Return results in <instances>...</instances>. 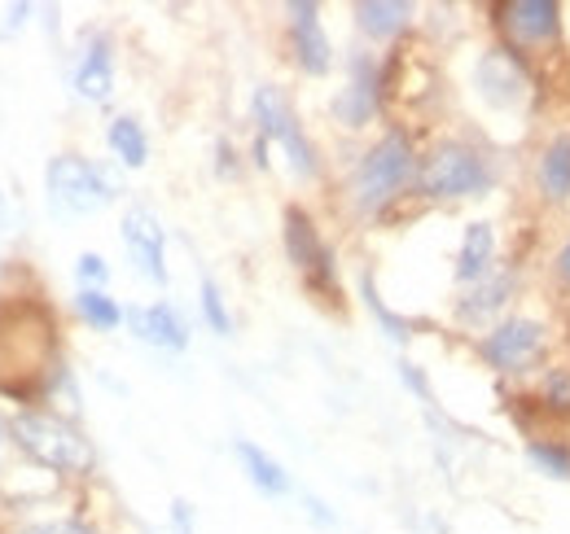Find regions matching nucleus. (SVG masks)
Segmentation results:
<instances>
[{
	"label": "nucleus",
	"mask_w": 570,
	"mask_h": 534,
	"mask_svg": "<svg viewBox=\"0 0 570 534\" xmlns=\"http://www.w3.org/2000/svg\"><path fill=\"white\" fill-rule=\"evenodd\" d=\"M417 180V154H413V140L404 132H386L377 145L364 149V158L352 171V201H356L364 215L391 206L409 185Z\"/></svg>",
	"instance_id": "nucleus-1"
},
{
	"label": "nucleus",
	"mask_w": 570,
	"mask_h": 534,
	"mask_svg": "<svg viewBox=\"0 0 570 534\" xmlns=\"http://www.w3.org/2000/svg\"><path fill=\"white\" fill-rule=\"evenodd\" d=\"M9 438H13L40 468L71 473V477L92 468V447H88V438L75 429L71 421H62L58 412H18V416L9 421Z\"/></svg>",
	"instance_id": "nucleus-2"
},
{
	"label": "nucleus",
	"mask_w": 570,
	"mask_h": 534,
	"mask_svg": "<svg viewBox=\"0 0 570 534\" xmlns=\"http://www.w3.org/2000/svg\"><path fill=\"white\" fill-rule=\"evenodd\" d=\"M497 185L492 158L465 140H443L434 145L422 167H417V189L430 201H456V198H479Z\"/></svg>",
	"instance_id": "nucleus-3"
},
{
	"label": "nucleus",
	"mask_w": 570,
	"mask_h": 534,
	"mask_svg": "<svg viewBox=\"0 0 570 534\" xmlns=\"http://www.w3.org/2000/svg\"><path fill=\"white\" fill-rule=\"evenodd\" d=\"M45 189H49V201L62 210V215H97L115 201V185L110 176L79 158V154H58L49 167H45Z\"/></svg>",
	"instance_id": "nucleus-4"
},
{
	"label": "nucleus",
	"mask_w": 570,
	"mask_h": 534,
	"mask_svg": "<svg viewBox=\"0 0 570 534\" xmlns=\"http://www.w3.org/2000/svg\"><path fill=\"white\" fill-rule=\"evenodd\" d=\"M250 110H255L259 136H264L268 145H282V149H285V158H289V171H294L298 180H312V176L321 171V158H316V145L307 140V132L298 128V119H294L289 101L282 97V88H273V83L255 88V101H250Z\"/></svg>",
	"instance_id": "nucleus-5"
},
{
	"label": "nucleus",
	"mask_w": 570,
	"mask_h": 534,
	"mask_svg": "<svg viewBox=\"0 0 570 534\" xmlns=\"http://www.w3.org/2000/svg\"><path fill=\"white\" fill-rule=\"evenodd\" d=\"M285 255H289V264L303 271V280H307L316 294H325V298L338 294L334 255H330V246L321 241V233H316V224H312V215H307L303 206H289V210H285Z\"/></svg>",
	"instance_id": "nucleus-6"
},
{
	"label": "nucleus",
	"mask_w": 570,
	"mask_h": 534,
	"mask_svg": "<svg viewBox=\"0 0 570 534\" xmlns=\"http://www.w3.org/2000/svg\"><path fill=\"white\" fill-rule=\"evenodd\" d=\"M544 342H549V329H544L540 320H531V316H509V320H500L492 334H483L479 355H483V364L497 368V373H522V368H531V364L540 359Z\"/></svg>",
	"instance_id": "nucleus-7"
},
{
	"label": "nucleus",
	"mask_w": 570,
	"mask_h": 534,
	"mask_svg": "<svg viewBox=\"0 0 570 534\" xmlns=\"http://www.w3.org/2000/svg\"><path fill=\"white\" fill-rule=\"evenodd\" d=\"M474 88H479V97H483L488 106L513 110V106L527 101V92H531V70H527V62H522L509 44H492V49L479 58V67H474Z\"/></svg>",
	"instance_id": "nucleus-8"
},
{
	"label": "nucleus",
	"mask_w": 570,
	"mask_h": 534,
	"mask_svg": "<svg viewBox=\"0 0 570 534\" xmlns=\"http://www.w3.org/2000/svg\"><path fill=\"white\" fill-rule=\"evenodd\" d=\"M124 246L145 280L167 285V233L149 206H128L124 215Z\"/></svg>",
	"instance_id": "nucleus-9"
},
{
	"label": "nucleus",
	"mask_w": 570,
	"mask_h": 534,
	"mask_svg": "<svg viewBox=\"0 0 570 534\" xmlns=\"http://www.w3.org/2000/svg\"><path fill=\"white\" fill-rule=\"evenodd\" d=\"M285 13H289V40H294V62L303 75H330L334 67V44H330V36H325V27H321V9L312 4V0H294V4H285Z\"/></svg>",
	"instance_id": "nucleus-10"
},
{
	"label": "nucleus",
	"mask_w": 570,
	"mask_h": 534,
	"mask_svg": "<svg viewBox=\"0 0 570 534\" xmlns=\"http://www.w3.org/2000/svg\"><path fill=\"white\" fill-rule=\"evenodd\" d=\"M377 101H382L377 62H373V53H356L352 58V75H347V88L334 97V119L343 128H364L377 115Z\"/></svg>",
	"instance_id": "nucleus-11"
},
{
	"label": "nucleus",
	"mask_w": 570,
	"mask_h": 534,
	"mask_svg": "<svg viewBox=\"0 0 570 534\" xmlns=\"http://www.w3.org/2000/svg\"><path fill=\"white\" fill-rule=\"evenodd\" d=\"M128 329L141 337L145 346H158V350H185L189 346V325L171 303L128 307Z\"/></svg>",
	"instance_id": "nucleus-12"
},
{
	"label": "nucleus",
	"mask_w": 570,
	"mask_h": 534,
	"mask_svg": "<svg viewBox=\"0 0 570 534\" xmlns=\"http://www.w3.org/2000/svg\"><path fill=\"white\" fill-rule=\"evenodd\" d=\"M513 289H518V276L492 267L479 285H470V289L461 294V303H456L461 325H483V320H492L497 312H504V303L513 298Z\"/></svg>",
	"instance_id": "nucleus-13"
},
{
	"label": "nucleus",
	"mask_w": 570,
	"mask_h": 534,
	"mask_svg": "<svg viewBox=\"0 0 570 534\" xmlns=\"http://www.w3.org/2000/svg\"><path fill=\"white\" fill-rule=\"evenodd\" d=\"M504 22H509V31H513L522 44H544V40L558 36L562 9H558L553 0H513V4L504 9Z\"/></svg>",
	"instance_id": "nucleus-14"
},
{
	"label": "nucleus",
	"mask_w": 570,
	"mask_h": 534,
	"mask_svg": "<svg viewBox=\"0 0 570 534\" xmlns=\"http://www.w3.org/2000/svg\"><path fill=\"white\" fill-rule=\"evenodd\" d=\"M497 264V228L488 219L479 224H465V237H461V250H456V280L461 285H479Z\"/></svg>",
	"instance_id": "nucleus-15"
},
{
	"label": "nucleus",
	"mask_w": 570,
	"mask_h": 534,
	"mask_svg": "<svg viewBox=\"0 0 570 534\" xmlns=\"http://www.w3.org/2000/svg\"><path fill=\"white\" fill-rule=\"evenodd\" d=\"M75 92L83 101H110L115 92V58H110V44L97 36L83 53H79V67H75Z\"/></svg>",
	"instance_id": "nucleus-16"
},
{
	"label": "nucleus",
	"mask_w": 570,
	"mask_h": 534,
	"mask_svg": "<svg viewBox=\"0 0 570 534\" xmlns=\"http://www.w3.org/2000/svg\"><path fill=\"white\" fill-rule=\"evenodd\" d=\"M237 461H242V468H246V477H250V486L259 491V495H289V473H285V465L277 461V456H268L259 443H250V438H237Z\"/></svg>",
	"instance_id": "nucleus-17"
},
{
	"label": "nucleus",
	"mask_w": 570,
	"mask_h": 534,
	"mask_svg": "<svg viewBox=\"0 0 570 534\" xmlns=\"http://www.w3.org/2000/svg\"><path fill=\"white\" fill-rule=\"evenodd\" d=\"M413 13H417V9H413L409 0H360L356 27L368 40H395L400 31H409Z\"/></svg>",
	"instance_id": "nucleus-18"
},
{
	"label": "nucleus",
	"mask_w": 570,
	"mask_h": 534,
	"mask_svg": "<svg viewBox=\"0 0 570 534\" xmlns=\"http://www.w3.org/2000/svg\"><path fill=\"white\" fill-rule=\"evenodd\" d=\"M535 180H540V194L549 201H570V132H558L540 149Z\"/></svg>",
	"instance_id": "nucleus-19"
},
{
	"label": "nucleus",
	"mask_w": 570,
	"mask_h": 534,
	"mask_svg": "<svg viewBox=\"0 0 570 534\" xmlns=\"http://www.w3.org/2000/svg\"><path fill=\"white\" fill-rule=\"evenodd\" d=\"M106 145L115 149V158L124 162V167H145V158H149V136L145 128L132 119V115H119V119H110V128H106Z\"/></svg>",
	"instance_id": "nucleus-20"
},
{
	"label": "nucleus",
	"mask_w": 570,
	"mask_h": 534,
	"mask_svg": "<svg viewBox=\"0 0 570 534\" xmlns=\"http://www.w3.org/2000/svg\"><path fill=\"white\" fill-rule=\"evenodd\" d=\"M75 312H79L83 325H92L97 334H110V329H119V325L128 320V312H124L106 289H79V294H75Z\"/></svg>",
	"instance_id": "nucleus-21"
},
{
	"label": "nucleus",
	"mask_w": 570,
	"mask_h": 534,
	"mask_svg": "<svg viewBox=\"0 0 570 534\" xmlns=\"http://www.w3.org/2000/svg\"><path fill=\"white\" fill-rule=\"evenodd\" d=\"M360 298H364V307L377 316V325L386 329V337H395V342H409V337H413V325H409L404 316H395V312L382 303V294H377V285H373V276H368V271L360 276Z\"/></svg>",
	"instance_id": "nucleus-22"
},
{
	"label": "nucleus",
	"mask_w": 570,
	"mask_h": 534,
	"mask_svg": "<svg viewBox=\"0 0 570 534\" xmlns=\"http://www.w3.org/2000/svg\"><path fill=\"white\" fill-rule=\"evenodd\" d=\"M527 456H531V465L540 468V473H549V477H558V482H570V452L562 443L535 438V443H527Z\"/></svg>",
	"instance_id": "nucleus-23"
},
{
	"label": "nucleus",
	"mask_w": 570,
	"mask_h": 534,
	"mask_svg": "<svg viewBox=\"0 0 570 534\" xmlns=\"http://www.w3.org/2000/svg\"><path fill=\"white\" fill-rule=\"evenodd\" d=\"M203 298V316H207V325H212V334L228 337L233 334V316H228V307H224V294H219V285H215L212 276H203V289H198Z\"/></svg>",
	"instance_id": "nucleus-24"
},
{
	"label": "nucleus",
	"mask_w": 570,
	"mask_h": 534,
	"mask_svg": "<svg viewBox=\"0 0 570 534\" xmlns=\"http://www.w3.org/2000/svg\"><path fill=\"white\" fill-rule=\"evenodd\" d=\"M75 276H79V289H101L106 280H110V267H106V259L101 255H79L75 259Z\"/></svg>",
	"instance_id": "nucleus-25"
},
{
	"label": "nucleus",
	"mask_w": 570,
	"mask_h": 534,
	"mask_svg": "<svg viewBox=\"0 0 570 534\" xmlns=\"http://www.w3.org/2000/svg\"><path fill=\"white\" fill-rule=\"evenodd\" d=\"M27 534H97L88 522L79 517H58V522H40V526H27Z\"/></svg>",
	"instance_id": "nucleus-26"
},
{
	"label": "nucleus",
	"mask_w": 570,
	"mask_h": 534,
	"mask_svg": "<svg viewBox=\"0 0 570 534\" xmlns=\"http://www.w3.org/2000/svg\"><path fill=\"white\" fill-rule=\"evenodd\" d=\"M171 534H194V508L185 500L171 504Z\"/></svg>",
	"instance_id": "nucleus-27"
},
{
	"label": "nucleus",
	"mask_w": 570,
	"mask_h": 534,
	"mask_svg": "<svg viewBox=\"0 0 570 534\" xmlns=\"http://www.w3.org/2000/svg\"><path fill=\"white\" fill-rule=\"evenodd\" d=\"M558 276H562V280L570 285V241L562 246V255H558Z\"/></svg>",
	"instance_id": "nucleus-28"
},
{
	"label": "nucleus",
	"mask_w": 570,
	"mask_h": 534,
	"mask_svg": "<svg viewBox=\"0 0 570 534\" xmlns=\"http://www.w3.org/2000/svg\"><path fill=\"white\" fill-rule=\"evenodd\" d=\"M27 13H31V4H18V9H9V22H13V27H18V22H22V18H27Z\"/></svg>",
	"instance_id": "nucleus-29"
},
{
	"label": "nucleus",
	"mask_w": 570,
	"mask_h": 534,
	"mask_svg": "<svg viewBox=\"0 0 570 534\" xmlns=\"http://www.w3.org/2000/svg\"><path fill=\"white\" fill-rule=\"evenodd\" d=\"M4 434H9V425H4V421H0V443H4Z\"/></svg>",
	"instance_id": "nucleus-30"
}]
</instances>
